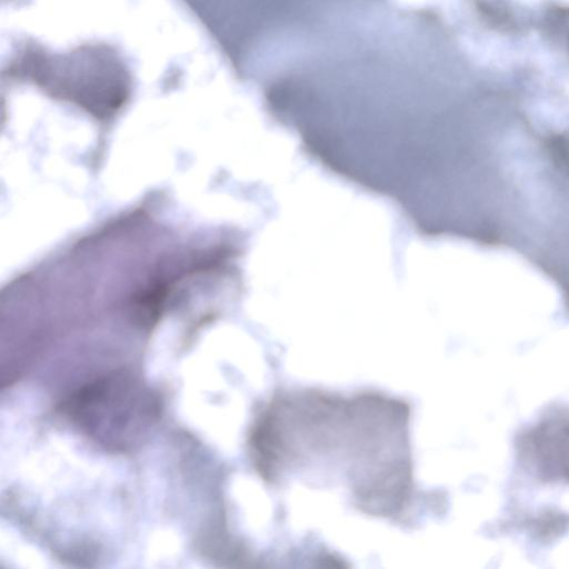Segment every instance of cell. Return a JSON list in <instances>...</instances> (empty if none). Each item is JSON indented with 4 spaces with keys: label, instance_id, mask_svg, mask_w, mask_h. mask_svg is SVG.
Masks as SVG:
<instances>
[{
    "label": "cell",
    "instance_id": "1",
    "mask_svg": "<svg viewBox=\"0 0 569 569\" xmlns=\"http://www.w3.org/2000/svg\"><path fill=\"white\" fill-rule=\"evenodd\" d=\"M64 411L96 442L112 450H128L153 427L159 401L141 380L122 371L78 390L66 402Z\"/></svg>",
    "mask_w": 569,
    "mask_h": 569
},
{
    "label": "cell",
    "instance_id": "2",
    "mask_svg": "<svg viewBox=\"0 0 569 569\" xmlns=\"http://www.w3.org/2000/svg\"><path fill=\"white\" fill-rule=\"evenodd\" d=\"M107 52L99 50L79 51L67 57L66 61H32L38 64L33 72L57 88L78 99L97 100L102 107L104 101H117L126 90L124 71Z\"/></svg>",
    "mask_w": 569,
    "mask_h": 569
},
{
    "label": "cell",
    "instance_id": "3",
    "mask_svg": "<svg viewBox=\"0 0 569 569\" xmlns=\"http://www.w3.org/2000/svg\"><path fill=\"white\" fill-rule=\"evenodd\" d=\"M527 449L543 478L569 482V420L537 427L527 438Z\"/></svg>",
    "mask_w": 569,
    "mask_h": 569
}]
</instances>
